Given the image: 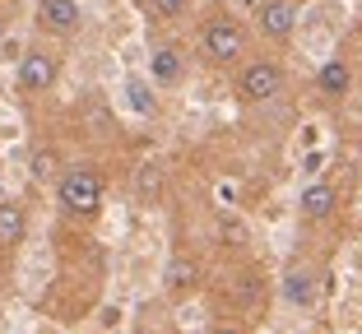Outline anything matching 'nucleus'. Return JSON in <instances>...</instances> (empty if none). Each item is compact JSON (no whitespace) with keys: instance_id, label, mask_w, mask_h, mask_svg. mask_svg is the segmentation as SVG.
Listing matches in <instances>:
<instances>
[{"instance_id":"obj_11","label":"nucleus","mask_w":362,"mask_h":334,"mask_svg":"<svg viewBox=\"0 0 362 334\" xmlns=\"http://www.w3.org/2000/svg\"><path fill=\"white\" fill-rule=\"evenodd\" d=\"M163 288H168V297H191V292L200 288V260L172 256L168 270H163Z\"/></svg>"},{"instance_id":"obj_6","label":"nucleus","mask_w":362,"mask_h":334,"mask_svg":"<svg viewBox=\"0 0 362 334\" xmlns=\"http://www.w3.org/2000/svg\"><path fill=\"white\" fill-rule=\"evenodd\" d=\"M298 14H302V0H260L256 5V28L265 42L288 47L293 32H298Z\"/></svg>"},{"instance_id":"obj_12","label":"nucleus","mask_w":362,"mask_h":334,"mask_svg":"<svg viewBox=\"0 0 362 334\" xmlns=\"http://www.w3.org/2000/svg\"><path fill=\"white\" fill-rule=\"evenodd\" d=\"M23 237H28V209L19 200H5L0 195V251L23 246Z\"/></svg>"},{"instance_id":"obj_16","label":"nucleus","mask_w":362,"mask_h":334,"mask_svg":"<svg viewBox=\"0 0 362 334\" xmlns=\"http://www.w3.org/2000/svg\"><path fill=\"white\" fill-rule=\"evenodd\" d=\"M126 93H130V107H139L144 117L153 112V97H149V88H144V84H135V79H130V84H126Z\"/></svg>"},{"instance_id":"obj_14","label":"nucleus","mask_w":362,"mask_h":334,"mask_svg":"<svg viewBox=\"0 0 362 334\" xmlns=\"http://www.w3.org/2000/svg\"><path fill=\"white\" fill-rule=\"evenodd\" d=\"M144 10L153 14V19H181V14L191 10V0H144Z\"/></svg>"},{"instance_id":"obj_4","label":"nucleus","mask_w":362,"mask_h":334,"mask_svg":"<svg viewBox=\"0 0 362 334\" xmlns=\"http://www.w3.org/2000/svg\"><path fill=\"white\" fill-rule=\"evenodd\" d=\"M56 79H61V56H56L52 47H28V52L19 56L14 84H19L23 97H42V93H52Z\"/></svg>"},{"instance_id":"obj_15","label":"nucleus","mask_w":362,"mask_h":334,"mask_svg":"<svg viewBox=\"0 0 362 334\" xmlns=\"http://www.w3.org/2000/svg\"><path fill=\"white\" fill-rule=\"evenodd\" d=\"M158 191H163V167H158V162H144V167H139V195H149V200H153Z\"/></svg>"},{"instance_id":"obj_13","label":"nucleus","mask_w":362,"mask_h":334,"mask_svg":"<svg viewBox=\"0 0 362 334\" xmlns=\"http://www.w3.org/2000/svg\"><path fill=\"white\" fill-rule=\"evenodd\" d=\"M28 172H33V181H56V177H61V153H56V149H37V153H33V158H28Z\"/></svg>"},{"instance_id":"obj_19","label":"nucleus","mask_w":362,"mask_h":334,"mask_svg":"<svg viewBox=\"0 0 362 334\" xmlns=\"http://www.w3.org/2000/svg\"><path fill=\"white\" fill-rule=\"evenodd\" d=\"M135 334H163V330H149V325H139V330Z\"/></svg>"},{"instance_id":"obj_8","label":"nucleus","mask_w":362,"mask_h":334,"mask_svg":"<svg viewBox=\"0 0 362 334\" xmlns=\"http://www.w3.org/2000/svg\"><path fill=\"white\" fill-rule=\"evenodd\" d=\"M334 209H339V186H334V181L302 186V200H298L302 223H325V218H334Z\"/></svg>"},{"instance_id":"obj_7","label":"nucleus","mask_w":362,"mask_h":334,"mask_svg":"<svg viewBox=\"0 0 362 334\" xmlns=\"http://www.w3.org/2000/svg\"><path fill=\"white\" fill-rule=\"evenodd\" d=\"M33 23H37V32L65 42V37H75V32L84 28V10H79V0H37Z\"/></svg>"},{"instance_id":"obj_3","label":"nucleus","mask_w":362,"mask_h":334,"mask_svg":"<svg viewBox=\"0 0 362 334\" xmlns=\"http://www.w3.org/2000/svg\"><path fill=\"white\" fill-rule=\"evenodd\" d=\"M233 93H237L242 107L274 102V97L288 93V65L279 61V56H251V61H242V70H237Z\"/></svg>"},{"instance_id":"obj_10","label":"nucleus","mask_w":362,"mask_h":334,"mask_svg":"<svg viewBox=\"0 0 362 334\" xmlns=\"http://www.w3.org/2000/svg\"><path fill=\"white\" fill-rule=\"evenodd\" d=\"M349 88H353V65H349V56H330V61L320 65V75H316V93L325 97V102H339V97H349Z\"/></svg>"},{"instance_id":"obj_2","label":"nucleus","mask_w":362,"mask_h":334,"mask_svg":"<svg viewBox=\"0 0 362 334\" xmlns=\"http://www.w3.org/2000/svg\"><path fill=\"white\" fill-rule=\"evenodd\" d=\"M103 200H107V181L88 162H75V167H65L56 177V205L70 218H98L103 214Z\"/></svg>"},{"instance_id":"obj_17","label":"nucleus","mask_w":362,"mask_h":334,"mask_svg":"<svg viewBox=\"0 0 362 334\" xmlns=\"http://www.w3.org/2000/svg\"><path fill=\"white\" fill-rule=\"evenodd\" d=\"M209 334H246V330H242V325H214Z\"/></svg>"},{"instance_id":"obj_9","label":"nucleus","mask_w":362,"mask_h":334,"mask_svg":"<svg viewBox=\"0 0 362 334\" xmlns=\"http://www.w3.org/2000/svg\"><path fill=\"white\" fill-rule=\"evenodd\" d=\"M149 79L158 88H177L181 79H186V52L172 47V42L153 47V52H149Z\"/></svg>"},{"instance_id":"obj_5","label":"nucleus","mask_w":362,"mask_h":334,"mask_svg":"<svg viewBox=\"0 0 362 334\" xmlns=\"http://www.w3.org/2000/svg\"><path fill=\"white\" fill-rule=\"evenodd\" d=\"M320 288H325V274L311 265V260H293L284 270V302L293 311H316Z\"/></svg>"},{"instance_id":"obj_18","label":"nucleus","mask_w":362,"mask_h":334,"mask_svg":"<svg viewBox=\"0 0 362 334\" xmlns=\"http://www.w3.org/2000/svg\"><path fill=\"white\" fill-rule=\"evenodd\" d=\"M5 32H10V14L0 10V42H5Z\"/></svg>"},{"instance_id":"obj_1","label":"nucleus","mask_w":362,"mask_h":334,"mask_svg":"<svg viewBox=\"0 0 362 334\" xmlns=\"http://www.w3.org/2000/svg\"><path fill=\"white\" fill-rule=\"evenodd\" d=\"M246 47H251V32L237 19L233 10H214L209 19L200 23V56L218 70H233V65L246 61Z\"/></svg>"}]
</instances>
